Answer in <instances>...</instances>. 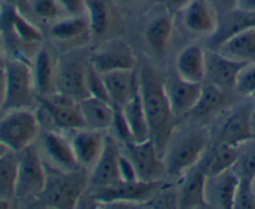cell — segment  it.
Returning a JSON list of instances; mask_svg holds the SVG:
<instances>
[{
	"instance_id": "43",
	"label": "cell",
	"mask_w": 255,
	"mask_h": 209,
	"mask_svg": "<svg viewBox=\"0 0 255 209\" xmlns=\"http://www.w3.org/2000/svg\"><path fill=\"white\" fill-rule=\"evenodd\" d=\"M192 0H161V4L171 12L172 15L179 14Z\"/></svg>"
},
{
	"instance_id": "24",
	"label": "cell",
	"mask_w": 255,
	"mask_h": 209,
	"mask_svg": "<svg viewBox=\"0 0 255 209\" xmlns=\"http://www.w3.org/2000/svg\"><path fill=\"white\" fill-rule=\"evenodd\" d=\"M206 54L202 45H187L176 59V72L187 81L203 84L206 81Z\"/></svg>"
},
{
	"instance_id": "46",
	"label": "cell",
	"mask_w": 255,
	"mask_h": 209,
	"mask_svg": "<svg viewBox=\"0 0 255 209\" xmlns=\"http://www.w3.org/2000/svg\"><path fill=\"white\" fill-rule=\"evenodd\" d=\"M5 94H6V90H5V72L4 67H2V69H0V116L4 113Z\"/></svg>"
},
{
	"instance_id": "50",
	"label": "cell",
	"mask_w": 255,
	"mask_h": 209,
	"mask_svg": "<svg viewBox=\"0 0 255 209\" xmlns=\"http://www.w3.org/2000/svg\"><path fill=\"white\" fill-rule=\"evenodd\" d=\"M6 152H9V151H7V149L5 148V147L2 146L1 143H0V157H1V156H4V154L6 153Z\"/></svg>"
},
{
	"instance_id": "44",
	"label": "cell",
	"mask_w": 255,
	"mask_h": 209,
	"mask_svg": "<svg viewBox=\"0 0 255 209\" xmlns=\"http://www.w3.org/2000/svg\"><path fill=\"white\" fill-rule=\"evenodd\" d=\"M1 4L11 5V6L16 7L17 10L22 12L24 15L29 16L30 19H32L31 14H30V7H29V1L27 0H0Z\"/></svg>"
},
{
	"instance_id": "18",
	"label": "cell",
	"mask_w": 255,
	"mask_h": 209,
	"mask_svg": "<svg viewBox=\"0 0 255 209\" xmlns=\"http://www.w3.org/2000/svg\"><path fill=\"white\" fill-rule=\"evenodd\" d=\"M243 66L244 64L212 49L206 54V81L226 92L234 90L237 77Z\"/></svg>"
},
{
	"instance_id": "2",
	"label": "cell",
	"mask_w": 255,
	"mask_h": 209,
	"mask_svg": "<svg viewBox=\"0 0 255 209\" xmlns=\"http://www.w3.org/2000/svg\"><path fill=\"white\" fill-rule=\"evenodd\" d=\"M208 146L209 134L202 127H187L179 131L174 128L163 151L167 177L184 176L198 164Z\"/></svg>"
},
{
	"instance_id": "6",
	"label": "cell",
	"mask_w": 255,
	"mask_h": 209,
	"mask_svg": "<svg viewBox=\"0 0 255 209\" xmlns=\"http://www.w3.org/2000/svg\"><path fill=\"white\" fill-rule=\"evenodd\" d=\"M16 194L15 202L37 201L46 184V164L34 144L17 153Z\"/></svg>"
},
{
	"instance_id": "41",
	"label": "cell",
	"mask_w": 255,
	"mask_h": 209,
	"mask_svg": "<svg viewBox=\"0 0 255 209\" xmlns=\"http://www.w3.org/2000/svg\"><path fill=\"white\" fill-rule=\"evenodd\" d=\"M119 173H120V179L122 182H137L138 179V174H137L136 168H134L133 163L131 162V159L121 152L119 158Z\"/></svg>"
},
{
	"instance_id": "22",
	"label": "cell",
	"mask_w": 255,
	"mask_h": 209,
	"mask_svg": "<svg viewBox=\"0 0 255 209\" xmlns=\"http://www.w3.org/2000/svg\"><path fill=\"white\" fill-rule=\"evenodd\" d=\"M173 15L161 4V10L153 12L144 27L147 44L156 54L166 52L173 32Z\"/></svg>"
},
{
	"instance_id": "30",
	"label": "cell",
	"mask_w": 255,
	"mask_h": 209,
	"mask_svg": "<svg viewBox=\"0 0 255 209\" xmlns=\"http://www.w3.org/2000/svg\"><path fill=\"white\" fill-rule=\"evenodd\" d=\"M19 157L6 152L0 157V207H11L15 203Z\"/></svg>"
},
{
	"instance_id": "16",
	"label": "cell",
	"mask_w": 255,
	"mask_h": 209,
	"mask_svg": "<svg viewBox=\"0 0 255 209\" xmlns=\"http://www.w3.org/2000/svg\"><path fill=\"white\" fill-rule=\"evenodd\" d=\"M69 138L80 166L92 168L104 152L107 136L106 132L82 127L70 131Z\"/></svg>"
},
{
	"instance_id": "34",
	"label": "cell",
	"mask_w": 255,
	"mask_h": 209,
	"mask_svg": "<svg viewBox=\"0 0 255 209\" xmlns=\"http://www.w3.org/2000/svg\"><path fill=\"white\" fill-rule=\"evenodd\" d=\"M27 1H29L31 17L41 21L54 22L66 15L59 0H27Z\"/></svg>"
},
{
	"instance_id": "38",
	"label": "cell",
	"mask_w": 255,
	"mask_h": 209,
	"mask_svg": "<svg viewBox=\"0 0 255 209\" xmlns=\"http://www.w3.org/2000/svg\"><path fill=\"white\" fill-rule=\"evenodd\" d=\"M233 169L239 179L252 181L255 174V151L241 152V148H239V156L233 166Z\"/></svg>"
},
{
	"instance_id": "1",
	"label": "cell",
	"mask_w": 255,
	"mask_h": 209,
	"mask_svg": "<svg viewBox=\"0 0 255 209\" xmlns=\"http://www.w3.org/2000/svg\"><path fill=\"white\" fill-rule=\"evenodd\" d=\"M139 77V94L148 119L151 138L163 156L166 144L174 131V114L172 113L166 91L164 77L154 67L143 62L137 69Z\"/></svg>"
},
{
	"instance_id": "21",
	"label": "cell",
	"mask_w": 255,
	"mask_h": 209,
	"mask_svg": "<svg viewBox=\"0 0 255 209\" xmlns=\"http://www.w3.org/2000/svg\"><path fill=\"white\" fill-rule=\"evenodd\" d=\"M178 187V208H206L207 176L198 166L182 176Z\"/></svg>"
},
{
	"instance_id": "27",
	"label": "cell",
	"mask_w": 255,
	"mask_h": 209,
	"mask_svg": "<svg viewBox=\"0 0 255 209\" xmlns=\"http://www.w3.org/2000/svg\"><path fill=\"white\" fill-rule=\"evenodd\" d=\"M216 50L241 64H255V25L239 31Z\"/></svg>"
},
{
	"instance_id": "26",
	"label": "cell",
	"mask_w": 255,
	"mask_h": 209,
	"mask_svg": "<svg viewBox=\"0 0 255 209\" xmlns=\"http://www.w3.org/2000/svg\"><path fill=\"white\" fill-rule=\"evenodd\" d=\"M86 128L106 132L111 129L115 107L105 100L87 96L79 102Z\"/></svg>"
},
{
	"instance_id": "14",
	"label": "cell",
	"mask_w": 255,
	"mask_h": 209,
	"mask_svg": "<svg viewBox=\"0 0 255 209\" xmlns=\"http://www.w3.org/2000/svg\"><path fill=\"white\" fill-rule=\"evenodd\" d=\"M121 152L117 139L114 136H107L104 152L91 168L89 176V188L91 191L107 188L121 181L119 173V158Z\"/></svg>"
},
{
	"instance_id": "53",
	"label": "cell",
	"mask_w": 255,
	"mask_h": 209,
	"mask_svg": "<svg viewBox=\"0 0 255 209\" xmlns=\"http://www.w3.org/2000/svg\"><path fill=\"white\" fill-rule=\"evenodd\" d=\"M0 4H1V2H0Z\"/></svg>"
},
{
	"instance_id": "42",
	"label": "cell",
	"mask_w": 255,
	"mask_h": 209,
	"mask_svg": "<svg viewBox=\"0 0 255 209\" xmlns=\"http://www.w3.org/2000/svg\"><path fill=\"white\" fill-rule=\"evenodd\" d=\"M85 1L86 0H59L60 5L66 15L85 14Z\"/></svg>"
},
{
	"instance_id": "13",
	"label": "cell",
	"mask_w": 255,
	"mask_h": 209,
	"mask_svg": "<svg viewBox=\"0 0 255 209\" xmlns=\"http://www.w3.org/2000/svg\"><path fill=\"white\" fill-rule=\"evenodd\" d=\"M203 84L187 81L178 74L164 77V91L174 117L189 114L202 95Z\"/></svg>"
},
{
	"instance_id": "9",
	"label": "cell",
	"mask_w": 255,
	"mask_h": 209,
	"mask_svg": "<svg viewBox=\"0 0 255 209\" xmlns=\"http://www.w3.org/2000/svg\"><path fill=\"white\" fill-rule=\"evenodd\" d=\"M87 64L79 55L69 54L56 62L55 91L64 94L76 101L89 96L86 87Z\"/></svg>"
},
{
	"instance_id": "5",
	"label": "cell",
	"mask_w": 255,
	"mask_h": 209,
	"mask_svg": "<svg viewBox=\"0 0 255 209\" xmlns=\"http://www.w3.org/2000/svg\"><path fill=\"white\" fill-rule=\"evenodd\" d=\"M39 134L40 121L34 109H10L0 116V143L7 151L20 153L32 146Z\"/></svg>"
},
{
	"instance_id": "48",
	"label": "cell",
	"mask_w": 255,
	"mask_h": 209,
	"mask_svg": "<svg viewBox=\"0 0 255 209\" xmlns=\"http://www.w3.org/2000/svg\"><path fill=\"white\" fill-rule=\"evenodd\" d=\"M148 1H151V0H119L120 4L125 5V6H128V7L142 6V5H146Z\"/></svg>"
},
{
	"instance_id": "19",
	"label": "cell",
	"mask_w": 255,
	"mask_h": 209,
	"mask_svg": "<svg viewBox=\"0 0 255 209\" xmlns=\"http://www.w3.org/2000/svg\"><path fill=\"white\" fill-rule=\"evenodd\" d=\"M101 75L110 102L114 107H124L138 94L139 77L137 67L131 70H117Z\"/></svg>"
},
{
	"instance_id": "3",
	"label": "cell",
	"mask_w": 255,
	"mask_h": 209,
	"mask_svg": "<svg viewBox=\"0 0 255 209\" xmlns=\"http://www.w3.org/2000/svg\"><path fill=\"white\" fill-rule=\"evenodd\" d=\"M45 188L37 201L49 208H75L89 188V176L85 168L61 172L49 167Z\"/></svg>"
},
{
	"instance_id": "33",
	"label": "cell",
	"mask_w": 255,
	"mask_h": 209,
	"mask_svg": "<svg viewBox=\"0 0 255 209\" xmlns=\"http://www.w3.org/2000/svg\"><path fill=\"white\" fill-rule=\"evenodd\" d=\"M85 15L89 20L91 35L101 36L109 31L112 21V11L109 0H86Z\"/></svg>"
},
{
	"instance_id": "32",
	"label": "cell",
	"mask_w": 255,
	"mask_h": 209,
	"mask_svg": "<svg viewBox=\"0 0 255 209\" xmlns=\"http://www.w3.org/2000/svg\"><path fill=\"white\" fill-rule=\"evenodd\" d=\"M226 106V91L207 82L206 85H203L201 97L191 113L199 119H209L221 113Z\"/></svg>"
},
{
	"instance_id": "49",
	"label": "cell",
	"mask_w": 255,
	"mask_h": 209,
	"mask_svg": "<svg viewBox=\"0 0 255 209\" xmlns=\"http://www.w3.org/2000/svg\"><path fill=\"white\" fill-rule=\"evenodd\" d=\"M6 60V50H5L4 42H2L1 36H0V69H2Z\"/></svg>"
},
{
	"instance_id": "47",
	"label": "cell",
	"mask_w": 255,
	"mask_h": 209,
	"mask_svg": "<svg viewBox=\"0 0 255 209\" xmlns=\"http://www.w3.org/2000/svg\"><path fill=\"white\" fill-rule=\"evenodd\" d=\"M211 1L216 5L217 10H218V5L221 7H224V10H226L224 12L234 9V5H236V0H211Z\"/></svg>"
},
{
	"instance_id": "11",
	"label": "cell",
	"mask_w": 255,
	"mask_h": 209,
	"mask_svg": "<svg viewBox=\"0 0 255 209\" xmlns=\"http://www.w3.org/2000/svg\"><path fill=\"white\" fill-rule=\"evenodd\" d=\"M41 157L46 166L61 172H74L82 169L75 157L69 137L56 131H45L40 136ZM40 152V151H39Z\"/></svg>"
},
{
	"instance_id": "7",
	"label": "cell",
	"mask_w": 255,
	"mask_h": 209,
	"mask_svg": "<svg viewBox=\"0 0 255 209\" xmlns=\"http://www.w3.org/2000/svg\"><path fill=\"white\" fill-rule=\"evenodd\" d=\"M163 184L161 182H122L91 191V199L100 207H144Z\"/></svg>"
},
{
	"instance_id": "37",
	"label": "cell",
	"mask_w": 255,
	"mask_h": 209,
	"mask_svg": "<svg viewBox=\"0 0 255 209\" xmlns=\"http://www.w3.org/2000/svg\"><path fill=\"white\" fill-rule=\"evenodd\" d=\"M86 87L89 96L97 97V99L105 100V101L110 102L109 94H107L106 86H105L104 79L100 72H97L94 67L87 64V72H86ZM111 104V102H110Z\"/></svg>"
},
{
	"instance_id": "51",
	"label": "cell",
	"mask_w": 255,
	"mask_h": 209,
	"mask_svg": "<svg viewBox=\"0 0 255 209\" xmlns=\"http://www.w3.org/2000/svg\"><path fill=\"white\" fill-rule=\"evenodd\" d=\"M252 122H253V129H254V136H255V109L252 111Z\"/></svg>"
},
{
	"instance_id": "23",
	"label": "cell",
	"mask_w": 255,
	"mask_h": 209,
	"mask_svg": "<svg viewBox=\"0 0 255 209\" xmlns=\"http://www.w3.org/2000/svg\"><path fill=\"white\" fill-rule=\"evenodd\" d=\"M238 156L239 147L218 141L207 147L197 166L203 171L207 177L214 176L229 168H233Z\"/></svg>"
},
{
	"instance_id": "36",
	"label": "cell",
	"mask_w": 255,
	"mask_h": 209,
	"mask_svg": "<svg viewBox=\"0 0 255 209\" xmlns=\"http://www.w3.org/2000/svg\"><path fill=\"white\" fill-rule=\"evenodd\" d=\"M149 208H178V191L173 188H167L164 184L159 187L158 191L152 196V198L144 204Z\"/></svg>"
},
{
	"instance_id": "39",
	"label": "cell",
	"mask_w": 255,
	"mask_h": 209,
	"mask_svg": "<svg viewBox=\"0 0 255 209\" xmlns=\"http://www.w3.org/2000/svg\"><path fill=\"white\" fill-rule=\"evenodd\" d=\"M234 208H255V193L252 181L239 179V186L234 199Z\"/></svg>"
},
{
	"instance_id": "28",
	"label": "cell",
	"mask_w": 255,
	"mask_h": 209,
	"mask_svg": "<svg viewBox=\"0 0 255 209\" xmlns=\"http://www.w3.org/2000/svg\"><path fill=\"white\" fill-rule=\"evenodd\" d=\"M253 25H255V12L241 11L238 9H232L224 12L223 16H219L218 27H217L216 32L209 36L213 40V50H216L219 45L231 39L232 36L238 34L239 31L249 26H253Z\"/></svg>"
},
{
	"instance_id": "12",
	"label": "cell",
	"mask_w": 255,
	"mask_h": 209,
	"mask_svg": "<svg viewBox=\"0 0 255 209\" xmlns=\"http://www.w3.org/2000/svg\"><path fill=\"white\" fill-rule=\"evenodd\" d=\"M90 65L100 74L117 70H131L137 67V60L131 46L124 40H111L105 42L92 52Z\"/></svg>"
},
{
	"instance_id": "25",
	"label": "cell",
	"mask_w": 255,
	"mask_h": 209,
	"mask_svg": "<svg viewBox=\"0 0 255 209\" xmlns=\"http://www.w3.org/2000/svg\"><path fill=\"white\" fill-rule=\"evenodd\" d=\"M31 74L36 96H47L55 92L56 64L47 49L41 47L31 60Z\"/></svg>"
},
{
	"instance_id": "29",
	"label": "cell",
	"mask_w": 255,
	"mask_h": 209,
	"mask_svg": "<svg viewBox=\"0 0 255 209\" xmlns=\"http://www.w3.org/2000/svg\"><path fill=\"white\" fill-rule=\"evenodd\" d=\"M50 36L59 41L69 42L84 39L91 35L89 20L86 15H65L56 21L51 22Z\"/></svg>"
},
{
	"instance_id": "40",
	"label": "cell",
	"mask_w": 255,
	"mask_h": 209,
	"mask_svg": "<svg viewBox=\"0 0 255 209\" xmlns=\"http://www.w3.org/2000/svg\"><path fill=\"white\" fill-rule=\"evenodd\" d=\"M111 129L114 131V137L117 141L122 142V143L132 142L128 123H127V119L126 117H125V113L124 111H122L121 107H115Z\"/></svg>"
},
{
	"instance_id": "15",
	"label": "cell",
	"mask_w": 255,
	"mask_h": 209,
	"mask_svg": "<svg viewBox=\"0 0 255 209\" xmlns=\"http://www.w3.org/2000/svg\"><path fill=\"white\" fill-rule=\"evenodd\" d=\"M184 27L199 36H212L219 22V12L211 0H192L181 12Z\"/></svg>"
},
{
	"instance_id": "4",
	"label": "cell",
	"mask_w": 255,
	"mask_h": 209,
	"mask_svg": "<svg viewBox=\"0 0 255 209\" xmlns=\"http://www.w3.org/2000/svg\"><path fill=\"white\" fill-rule=\"evenodd\" d=\"M4 112L17 108H32L36 101L31 64L22 56L6 54Z\"/></svg>"
},
{
	"instance_id": "8",
	"label": "cell",
	"mask_w": 255,
	"mask_h": 209,
	"mask_svg": "<svg viewBox=\"0 0 255 209\" xmlns=\"http://www.w3.org/2000/svg\"><path fill=\"white\" fill-rule=\"evenodd\" d=\"M124 153L131 159L142 182H161L167 176L163 156L153 139L142 142H127Z\"/></svg>"
},
{
	"instance_id": "52",
	"label": "cell",
	"mask_w": 255,
	"mask_h": 209,
	"mask_svg": "<svg viewBox=\"0 0 255 209\" xmlns=\"http://www.w3.org/2000/svg\"><path fill=\"white\" fill-rule=\"evenodd\" d=\"M252 186H253V189H254V193H255V174H254L253 179H252Z\"/></svg>"
},
{
	"instance_id": "20",
	"label": "cell",
	"mask_w": 255,
	"mask_h": 209,
	"mask_svg": "<svg viewBox=\"0 0 255 209\" xmlns=\"http://www.w3.org/2000/svg\"><path fill=\"white\" fill-rule=\"evenodd\" d=\"M253 111V109H252ZM252 111L247 108H238L231 112L219 129L218 141L234 147L244 146L255 138Z\"/></svg>"
},
{
	"instance_id": "31",
	"label": "cell",
	"mask_w": 255,
	"mask_h": 209,
	"mask_svg": "<svg viewBox=\"0 0 255 209\" xmlns=\"http://www.w3.org/2000/svg\"><path fill=\"white\" fill-rule=\"evenodd\" d=\"M121 108L124 111L125 117H126L127 123H128L132 142H142L151 138L148 119H147V114L144 111L139 91L128 104H125Z\"/></svg>"
},
{
	"instance_id": "45",
	"label": "cell",
	"mask_w": 255,
	"mask_h": 209,
	"mask_svg": "<svg viewBox=\"0 0 255 209\" xmlns=\"http://www.w3.org/2000/svg\"><path fill=\"white\" fill-rule=\"evenodd\" d=\"M234 9L246 12H255V0H236Z\"/></svg>"
},
{
	"instance_id": "17",
	"label": "cell",
	"mask_w": 255,
	"mask_h": 209,
	"mask_svg": "<svg viewBox=\"0 0 255 209\" xmlns=\"http://www.w3.org/2000/svg\"><path fill=\"white\" fill-rule=\"evenodd\" d=\"M239 177L233 168L206 179V203L209 208H234Z\"/></svg>"
},
{
	"instance_id": "10",
	"label": "cell",
	"mask_w": 255,
	"mask_h": 209,
	"mask_svg": "<svg viewBox=\"0 0 255 209\" xmlns=\"http://www.w3.org/2000/svg\"><path fill=\"white\" fill-rule=\"evenodd\" d=\"M36 102L56 127L67 131L85 127L79 101L60 92L47 96H36Z\"/></svg>"
},
{
	"instance_id": "35",
	"label": "cell",
	"mask_w": 255,
	"mask_h": 209,
	"mask_svg": "<svg viewBox=\"0 0 255 209\" xmlns=\"http://www.w3.org/2000/svg\"><path fill=\"white\" fill-rule=\"evenodd\" d=\"M234 90L242 96L255 97V64L244 65L242 67Z\"/></svg>"
}]
</instances>
